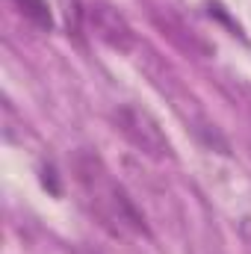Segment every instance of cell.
Wrapping results in <instances>:
<instances>
[{"instance_id":"1","label":"cell","mask_w":251,"mask_h":254,"mask_svg":"<svg viewBox=\"0 0 251 254\" xmlns=\"http://www.w3.org/2000/svg\"><path fill=\"white\" fill-rule=\"evenodd\" d=\"M113 116H116L119 130L125 133V139L133 148H139L142 154H148V157H154V160H166V157L172 154L169 139L163 136L160 125H157L145 110H139V107H133V104H122Z\"/></svg>"},{"instance_id":"2","label":"cell","mask_w":251,"mask_h":254,"mask_svg":"<svg viewBox=\"0 0 251 254\" xmlns=\"http://www.w3.org/2000/svg\"><path fill=\"white\" fill-rule=\"evenodd\" d=\"M86 24L104 45H110L119 54H130L136 48V33H133L130 21L110 3H92L86 9Z\"/></svg>"},{"instance_id":"3","label":"cell","mask_w":251,"mask_h":254,"mask_svg":"<svg viewBox=\"0 0 251 254\" xmlns=\"http://www.w3.org/2000/svg\"><path fill=\"white\" fill-rule=\"evenodd\" d=\"M15 3H18L21 15H27L36 27H42V30H51V27H54L51 9H48V3H45V0H15Z\"/></svg>"},{"instance_id":"4","label":"cell","mask_w":251,"mask_h":254,"mask_svg":"<svg viewBox=\"0 0 251 254\" xmlns=\"http://www.w3.org/2000/svg\"><path fill=\"white\" fill-rule=\"evenodd\" d=\"M198 133L207 139V145H210V148L216 145V151H219V154H231V151H228V142H225V136H222V133H219L213 125H201V127H198Z\"/></svg>"},{"instance_id":"5","label":"cell","mask_w":251,"mask_h":254,"mask_svg":"<svg viewBox=\"0 0 251 254\" xmlns=\"http://www.w3.org/2000/svg\"><path fill=\"white\" fill-rule=\"evenodd\" d=\"M74 254H101V252H95V249H77Z\"/></svg>"}]
</instances>
